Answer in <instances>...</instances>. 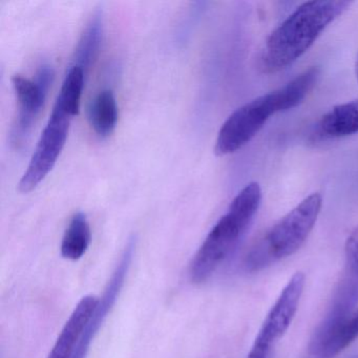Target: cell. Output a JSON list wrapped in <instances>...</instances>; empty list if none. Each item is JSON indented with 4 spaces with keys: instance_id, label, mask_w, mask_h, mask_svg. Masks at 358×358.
I'll use <instances>...</instances> for the list:
<instances>
[{
    "instance_id": "15",
    "label": "cell",
    "mask_w": 358,
    "mask_h": 358,
    "mask_svg": "<svg viewBox=\"0 0 358 358\" xmlns=\"http://www.w3.org/2000/svg\"><path fill=\"white\" fill-rule=\"evenodd\" d=\"M85 72L76 66H71L64 77L62 89L54 106L62 108L72 117L77 116L80 110L81 97L85 87Z\"/></svg>"
},
{
    "instance_id": "17",
    "label": "cell",
    "mask_w": 358,
    "mask_h": 358,
    "mask_svg": "<svg viewBox=\"0 0 358 358\" xmlns=\"http://www.w3.org/2000/svg\"><path fill=\"white\" fill-rule=\"evenodd\" d=\"M345 257L352 271L358 275V227L347 238L345 246Z\"/></svg>"
},
{
    "instance_id": "14",
    "label": "cell",
    "mask_w": 358,
    "mask_h": 358,
    "mask_svg": "<svg viewBox=\"0 0 358 358\" xmlns=\"http://www.w3.org/2000/svg\"><path fill=\"white\" fill-rule=\"evenodd\" d=\"M92 242V230L87 215L77 213L73 215L64 232L60 246L62 257L78 261L87 253Z\"/></svg>"
},
{
    "instance_id": "10",
    "label": "cell",
    "mask_w": 358,
    "mask_h": 358,
    "mask_svg": "<svg viewBox=\"0 0 358 358\" xmlns=\"http://www.w3.org/2000/svg\"><path fill=\"white\" fill-rule=\"evenodd\" d=\"M358 134V100L338 104L327 112L314 127L313 142L330 141Z\"/></svg>"
},
{
    "instance_id": "1",
    "label": "cell",
    "mask_w": 358,
    "mask_h": 358,
    "mask_svg": "<svg viewBox=\"0 0 358 358\" xmlns=\"http://www.w3.org/2000/svg\"><path fill=\"white\" fill-rule=\"evenodd\" d=\"M351 5L345 0H314L299 6L268 37L259 55V70L274 74L294 64Z\"/></svg>"
},
{
    "instance_id": "3",
    "label": "cell",
    "mask_w": 358,
    "mask_h": 358,
    "mask_svg": "<svg viewBox=\"0 0 358 358\" xmlns=\"http://www.w3.org/2000/svg\"><path fill=\"white\" fill-rule=\"evenodd\" d=\"M322 198L318 192L303 199L247 252L243 267L257 272L294 255L311 234L322 209Z\"/></svg>"
},
{
    "instance_id": "2",
    "label": "cell",
    "mask_w": 358,
    "mask_h": 358,
    "mask_svg": "<svg viewBox=\"0 0 358 358\" xmlns=\"http://www.w3.org/2000/svg\"><path fill=\"white\" fill-rule=\"evenodd\" d=\"M262 189L259 183L247 184L232 200L227 213L205 238L190 263V280L203 284L230 257L246 234L259 210Z\"/></svg>"
},
{
    "instance_id": "18",
    "label": "cell",
    "mask_w": 358,
    "mask_h": 358,
    "mask_svg": "<svg viewBox=\"0 0 358 358\" xmlns=\"http://www.w3.org/2000/svg\"><path fill=\"white\" fill-rule=\"evenodd\" d=\"M355 72H356V77H357V80H358V54H357V58H356V62H355Z\"/></svg>"
},
{
    "instance_id": "7",
    "label": "cell",
    "mask_w": 358,
    "mask_h": 358,
    "mask_svg": "<svg viewBox=\"0 0 358 358\" xmlns=\"http://www.w3.org/2000/svg\"><path fill=\"white\" fill-rule=\"evenodd\" d=\"M305 284L303 272L293 274L266 316L247 358H270L274 345L284 336L294 318Z\"/></svg>"
},
{
    "instance_id": "8",
    "label": "cell",
    "mask_w": 358,
    "mask_h": 358,
    "mask_svg": "<svg viewBox=\"0 0 358 358\" xmlns=\"http://www.w3.org/2000/svg\"><path fill=\"white\" fill-rule=\"evenodd\" d=\"M135 250L136 238H131L127 242L114 271H113L106 289H104L103 295L100 297L95 310L90 316L87 324L83 328V334L79 338L72 358H87L92 341L95 338L98 331L101 328L102 324L108 317L110 312L112 311L113 307L122 290L125 278H127L129 268H131Z\"/></svg>"
},
{
    "instance_id": "6",
    "label": "cell",
    "mask_w": 358,
    "mask_h": 358,
    "mask_svg": "<svg viewBox=\"0 0 358 358\" xmlns=\"http://www.w3.org/2000/svg\"><path fill=\"white\" fill-rule=\"evenodd\" d=\"M73 118L74 117L54 106L34 154L18 184L20 192H33L51 173L66 145Z\"/></svg>"
},
{
    "instance_id": "9",
    "label": "cell",
    "mask_w": 358,
    "mask_h": 358,
    "mask_svg": "<svg viewBox=\"0 0 358 358\" xmlns=\"http://www.w3.org/2000/svg\"><path fill=\"white\" fill-rule=\"evenodd\" d=\"M357 303L358 280L353 278L345 280L337 290L330 309L314 331L308 345L306 358H320L329 341L355 311Z\"/></svg>"
},
{
    "instance_id": "4",
    "label": "cell",
    "mask_w": 358,
    "mask_h": 358,
    "mask_svg": "<svg viewBox=\"0 0 358 358\" xmlns=\"http://www.w3.org/2000/svg\"><path fill=\"white\" fill-rule=\"evenodd\" d=\"M282 113L276 91L259 96L234 110L222 125L215 152L217 156L234 154L251 141L272 115Z\"/></svg>"
},
{
    "instance_id": "13",
    "label": "cell",
    "mask_w": 358,
    "mask_h": 358,
    "mask_svg": "<svg viewBox=\"0 0 358 358\" xmlns=\"http://www.w3.org/2000/svg\"><path fill=\"white\" fill-rule=\"evenodd\" d=\"M118 118V103L114 92L108 89L102 90L90 104V125L96 135L106 139L114 133Z\"/></svg>"
},
{
    "instance_id": "16",
    "label": "cell",
    "mask_w": 358,
    "mask_h": 358,
    "mask_svg": "<svg viewBox=\"0 0 358 358\" xmlns=\"http://www.w3.org/2000/svg\"><path fill=\"white\" fill-rule=\"evenodd\" d=\"M358 338V308L347 318L343 326L332 337L320 358H334Z\"/></svg>"
},
{
    "instance_id": "11",
    "label": "cell",
    "mask_w": 358,
    "mask_h": 358,
    "mask_svg": "<svg viewBox=\"0 0 358 358\" xmlns=\"http://www.w3.org/2000/svg\"><path fill=\"white\" fill-rule=\"evenodd\" d=\"M98 301L99 299L95 295H87L81 299L62 328L48 358L73 357L77 343L83 334V328L95 310Z\"/></svg>"
},
{
    "instance_id": "12",
    "label": "cell",
    "mask_w": 358,
    "mask_h": 358,
    "mask_svg": "<svg viewBox=\"0 0 358 358\" xmlns=\"http://www.w3.org/2000/svg\"><path fill=\"white\" fill-rule=\"evenodd\" d=\"M102 39H103V14L102 11L97 10L94 12L93 16L81 34L71 66H79L87 74L99 56Z\"/></svg>"
},
{
    "instance_id": "5",
    "label": "cell",
    "mask_w": 358,
    "mask_h": 358,
    "mask_svg": "<svg viewBox=\"0 0 358 358\" xmlns=\"http://www.w3.org/2000/svg\"><path fill=\"white\" fill-rule=\"evenodd\" d=\"M54 78L55 72L49 64H43L33 80L22 75H14L12 78L17 98L18 114L10 133V142L16 150H20L28 141L33 127L45 106Z\"/></svg>"
}]
</instances>
